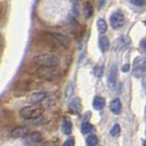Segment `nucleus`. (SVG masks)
<instances>
[{"mask_svg":"<svg viewBox=\"0 0 146 146\" xmlns=\"http://www.w3.org/2000/svg\"><path fill=\"white\" fill-rule=\"evenodd\" d=\"M33 62L40 67H57L60 63V58L54 53L46 52L36 55Z\"/></svg>","mask_w":146,"mask_h":146,"instance_id":"1","label":"nucleus"},{"mask_svg":"<svg viewBox=\"0 0 146 146\" xmlns=\"http://www.w3.org/2000/svg\"><path fill=\"white\" fill-rule=\"evenodd\" d=\"M44 109L41 106H28L20 110V117L24 120H36L42 117Z\"/></svg>","mask_w":146,"mask_h":146,"instance_id":"2","label":"nucleus"},{"mask_svg":"<svg viewBox=\"0 0 146 146\" xmlns=\"http://www.w3.org/2000/svg\"><path fill=\"white\" fill-rule=\"evenodd\" d=\"M36 75L44 80H55L59 77L58 70L56 67H40Z\"/></svg>","mask_w":146,"mask_h":146,"instance_id":"3","label":"nucleus"},{"mask_svg":"<svg viewBox=\"0 0 146 146\" xmlns=\"http://www.w3.org/2000/svg\"><path fill=\"white\" fill-rule=\"evenodd\" d=\"M110 24H111L112 29H121L125 24V17L123 15V12L120 11V10H117V11L112 12V15H110Z\"/></svg>","mask_w":146,"mask_h":146,"instance_id":"4","label":"nucleus"},{"mask_svg":"<svg viewBox=\"0 0 146 146\" xmlns=\"http://www.w3.org/2000/svg\"><path fill=\"white\" fill-rule=\"evenodd\" d=\"M48 35L55 41L57 42L59 45H62L64 48H68L70 46V43H72V40L70 37L63 34V33H57V32H52V33H48Z\"/></svg>","mask_w":146,"mask_h":146,"instance_id":"5","label":"nucleus"},{"mask_svg":"<svg viewBox=\"0 0 146 146\" xmlns=\"http://www.w3.org/2000/svg\"><path fill=\"white\" fill-rule=\"evenodd\" d=\"M29 133V127H27V126H17L11 131V137H13V139H24Z\"/></svg>","mask_w":146,"mask_h":146,"instance_id":"6","label":"nucleus"},{"mask_svg":"<svg viewBox=\"0 0 146 146\" xmlns=\"http://www.w3.org/2000/svg\"><path fill=\"white\" fill-rule=\"evenodd\" d=\"M117 82V66L114 65L111 66L110 68L109 75H108V84H109L110 88H115Z\"/></svg>","mask_w":146,"mask_h":146,"instance_id":"7","label":"nucleus"},{"mask_svg":"<svg viewBox=\"0 0 146 146\" xmlns=\"http://www.w3.org/2000/svg\"><path fill=\"white\" fill-rule=\"evenodd\" d=\"M144 72H145V62L141 58H136L135 63H134V70H133L134 76L139 78Z\"/></svg>","mask_w":146,"mask_h":146,"instance_id":"8","label":"nucleus"},{"mask_svg":"<svg viewBox=\"0 0 146 146\" xmlns=\"http://www.w3.org/2000/svg\"><path fill=\"white\" fill-rule=\"evenodd\" d=\"M130 43H131V40H130L129 36H126V35L120 36L117 41H115V51H121V50H123V48H125Z\"/></svg>","mask_w":146,"mask_h":146,"instance_id":"9","label":"nucleus"},{"mask_svg":"<svg viewBox=\"0 0 146 146\" xmlns=\"http://www.w3.org/2000/svg\"><path fill=\"white\" fill-rule=\"evenodd\" d=\"M47 97V92H44V91H38V92H34L33 95L30 96L29 98V101L31 103H38V102H42L44 99H46Z\"/></svg>","mask_w":146,"mask_h":146,"instance_id":"10","label":"nucleus"},{"mask_svg":"<svg viewBox=\"0 0 146 146\" xmlns=\"http://www.w3.org/2000/svg\"><path fill=\"white\" fill-rule=\"evenodd\" d=\"M69 110L73 114H78L81 111V103L79 98H75L69 103Z\"/></svg>","mask_w":146,"mask_h":146,"instance_id":"11","label":"nucleus"},{"mask_svg":"<svg viewBox=\"0 0 146 146\" xmlns=\"http://www.w3.org/2000/svg\"><path fill=\"white\" fill-rule=\"evenodd\" d=\"M25 139H27L28 144H35V143H38L42 139V135L38 132H33V133H29L25 136Z\"/></svg>","mask_w":146,"mask_h":146,"instance_id":"12","label":"nucleus"},{"mask_svg":"<svg viewBox=\"0 0 146 146\" xmlns=\"http://www.w3.org/2000/svg\"><path fill=\"white\" fill-rule=\"evenodd\" d=\"M106 106V100L104 98L100 97V96H97L94 98V101H92V107L95 110H102Z\"/></svg>","mask_w":146,"mask_h":146,"instance_id":"13","label":"nucleus"},{"mask_svg":"<svg viewBox=\"0 0 146 146\" xmlns=\"http://www.w3.org/2000/svg\"><path fill=\"white\" fill-rule=\"evenodd\" d=\"M110 109L114 114H120L121 110H122V103L120 101V99H114L113 101H111L110 104Z\"/></svg>","mask_w":146,"mask_h":146,"instance_id":"14","label":"nucleus"},{"mask_svg":"<svg viewBox=\"0 0 146 146\" xmlns=\"http://www.w3.org/2000/svg\"><path fill=\"white\" fill-rule=\"evenodd\" d=\"M62 130H63L64 134H66V135H69L72 133V131H73V124H72L69 119H65L64 120L63 125H62Z\"/></svg>","mask_w":146,"mask_h":146,"instance_id":"15","label":"nucleus"},{"mask_svg":"<svg viewBox=\"0 0 146 146\" xmlns=\"http://www.w3.org/2000/svg\"><path fill=\"white\" fill-rule=\"evenodd\" d=\"M99 47L102 52H107L110 47V42L107 36H101L99 40Z\"/></svg>","mask_w":146,"mask_h":146,"instance_id":"16","label":"nucleus"},{"mask_svg":"<svg viewBox=\"0 0 146 146\" xmlns=\"http://www.w3.org/2000/svg\"><path fill=\"white\" fill-rule=\"evenodd\" d=\"M97 28H98V31H99L100 34H104L107 32V30H108V24H107L106 20L99 19L97 21Z\"/></svg>","mask_w":146,"mask_h":146,"instance_id":"17","label":"nucleus"},{"mask_svg":"<svg viewBox=\"0 0 146 146\" xmlns=\"http://www.w3.org/2000/svg\"><path fill=\"white\" fill-rule=\"evenodd\" d=\"M84 13H85V17L87 19H90L92 15H94V7L90 2H86L85 6H84Z\"/></svg>","mask_w":146,"mask_h":146,"instance_id":"18","label":"nucleus"},{"mask_svg":"<svg viewBox=\"0 0 146 146\" xmlns=\"http://www.w3.org/2000/svg\"><path fill=\"white\" fill-rule=\"evenodd\" d=\"M92 131H94V125L90 124L87 121H85L82 123V125H81V132L84 134H89V133H91Z\"/></svg>","mask_w":146,"mask_h":146,"instance_id":"19","label":"nucleus"},{"mask_svg":"<svg viewBox=\"0 0 146 146\" xmlns=\"http://www.w3.org/2000/svg\"><path fill=\"white\" fill-rule=\"evenodd\" d=\"M86 143H87L88 146H97L98 145V143H99V139L98 137L94 135V134H91V135H89L86 139Z\"/></svg>","mask_w":146,"mask_h":146,"instance_id":"20","label":"nucleus"},{"mask_svg":"<svg viewBox=\"0 0 146 146\" xmlns=\"http://www.w3.org/2000/svg\"><path fill=\"white\" fill-rule=\"evenodd\" d=\"M120 131H121V127H120V125L119 124H114L113 125V127L111 129V135L112 136H117L119 134H120Z\"/></svg>","mask_w":146,"mask_h":146,"instance_id":"21","label":"nucleus"},{"mask_svg":"<svg viewBox=\"0 0 146 146\" xmlns=\"http://www.w3.org/2000/svg\"><path fill=\"white\" fill-rule=\"evenodd\" d=\"M130 1L136 7H143L145 5V0H130Z\"/></svg>","mask_w":146,"mask_h":146,"instance_id":"22","label":"nucleus"},{"mask_svg":"<svg viewBox=\"0 0 146 146\" xmlns=\"http://www.w3.org/2000/svg\"><path fill=\"white\" fill-rule=\"evenodd\" d=\"M63 146H75V139L73 137H69L68 139H66L64 142Z\"/></svg>","mask_w":146,"mask_h":146,"instance_id":"23","label":"nucleus"},{"mask_svg":"<svg viewBox=\"0 0 146 146\" xmlns=\"http://www.w3.org/2000/svg\"><path fill=\"white\" fill-rule=\"evenodd\" d=\"M130 70V65L129 64H126V65H124L123 67H122V72H124V73H127Z\"/></svg>","mask_w":146,"mask_h":146,"instance_id":"24","label":"nucleus"},{"mask_svg":"<svg viewBox=\"0 0 146 146\" xmlns=\"http://www.w3.org/2000/svg\"><path fill=\"white\" fill-rule=\"evenodd\" d=\"M141 46H142L143 51H145V40H142V42H141Z\"/></svg>","mask_w":146,"mask_h":146,"instance_id":"25","label":"nucleus"},{"mask_svg":"<svg viewBox=\"0 0 146 146\" xmlns=\"http://www.w3.org/2000/svg\"><path fill=\"white\" fill-rule=\"evenodd\" d=\"M72 1H74V2H77V1H78V0H72Z\"/></svg>","mask_w":146,"mask_h":146,"instance_id":"26","label":"nucleus"},{"mask_svg":"<svg viewBox=\"0 0 146 146\" xmlns=\"http://www.w3.org/2000/svg\"><path fill=\"white\" fill-rule=\"evenodd\" d=\"M32 146H33V145H32Z\"/></svg>","mask_w":146,"mask_h":146,"instance_id":"27","label":"nucleus"}]
</instances>
